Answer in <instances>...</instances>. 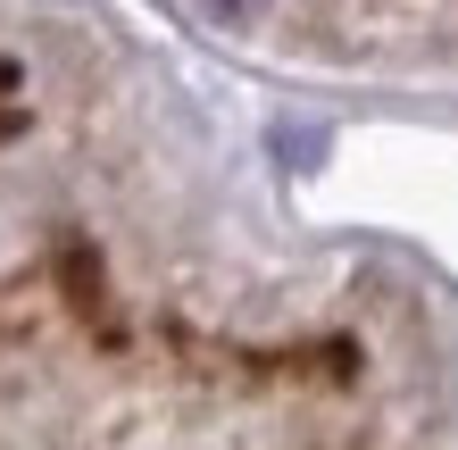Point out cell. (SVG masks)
Wrapping results in <instances>:
<instances>
[{
  "label": "cell",
  "mask_w": 458,
  "mask_h": 450,
  "mask_svg": "<svg viewBox=\"0 0 458 450\" xmlns=\"http://www.w3.org/2000/svg\"><path fill=\"white\" fill-rule=\"evenodd\" d=\"M200 9H208V17H259L267 0H200Z\"/></svg>",
  "instance_id": "6da1fadb"
}]
</instances>
